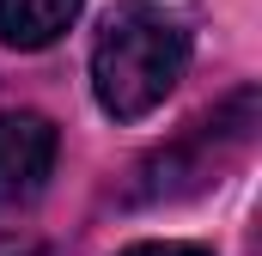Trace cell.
I'll use <instances>...</instances> for the list:
<instances>
[{
    "label": "cell",
    "instance_id": "obj_1",
    "mask_svg": "<svg viewBox=\"0 0 262 256\" xmlns=\"http://www.w3.org/2000/svg\"><path fill=\"white\" fill-rule=\"evenodd\" d=\"M189 67V25L159 0H116L92 43V92L104 116L140 122L152 116Z\"/></svg>",
    "mask_w": 262,
    "mask_h": 256
},
{
    "label": "cell",
    "instance_id": "obj_2",
    "mask_svg": "<svg viewBox=\"0 0 262 256\" xmlns=\"http://www.w3.org/2000/svg\"><path fill=\"white\" fill-rule=\"evenodd\" d=\"M55 122L37 110L0 116V201H31L55 171Z\"/></svg>",
    "mask_w": 262,
    "mask_h": 256
},
{
    "label": "cell",
    "instance_id": "obj_3",
    "mask_svg": "<svg viewBox=\"0 0 262 256\" xmlns=\"http://www.w3.org/2000/svg\"><path fill=\"white\" fill-rule=\"evenodd\" d=\"M85 0H0V43L6 49H49Z\"/></svg>",
    "mask_w": 262,
    "mask_h": 256
},
{
    "label": "cell",
    "instance_id": "obj_4",
    "mask_svg": "<svg viewBox=\"0 0 262 256\" xmlns=\"http://www.w3.org/2000/svg\"><path fill=\"white\" fill-rule=\"evenodd\" d=\"M122 256H213V250H201V244H177V238H165V244H128Z\"/></svg>",
    "mask_w": 262,
    "mask_h": 256
},
{
    "label": "cell",
    "instance_id": "obj_5",
    "mask_svg": "<svg viewBox=\"0 0 262 256\" xmlns=\"http://www.w3.org/2000/svg\"><path fill=\"white\" fill-rule=\"evenodd\" d=\"M0 256H37V244H18V238H0Z\"/></svg>",
    "mask_w": 262,
    "mask_h": 256
}]
</instances>
